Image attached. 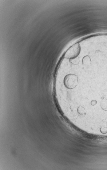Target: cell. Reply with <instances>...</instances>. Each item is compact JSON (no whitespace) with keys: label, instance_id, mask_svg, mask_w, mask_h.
<instances>
[{"label":"cell","instance_id":"cell-1","mask_svg":"<svg viewBox=\"0 0 107 170\" xmlns=\"http://www.w3.org/2000/svg\"><path fill=\"white\" fill-rule=\"evenodd\" d=\"M63 83L66 88L69 89H73L78 84V76L73 74L67 75L63 79Z\"/></svg>","mask_w":107,"mask_h":170},{"label":"cell","instance_id":"cell-4","mask_svg":"<svg viewBox=\"0 0 107 170\" xmlns=\"http://www.w3.org/2000/svg\"><path fill=\"white\" fill-rule=\"evenodd\" d=\"M69 61L71 63V64L76 65L79 64L80 62V59L78 57H77L76 58L70 59Z\"/></svg>","mask_w":107,"mask_h":170},{"label":"cell","instance_id":"cell-3","mask_svg":"<svg viewBox=\"0 0 107 170\" xmlns=\"http://www.w3.org/2000/svg\"><path fill=\"white\" fill-rule=\"evenodd\" d=\"M82 63L83 65H89L91 63V59L88 55H86L82 59Z\"/></svg>","mask_w":107,"mask_h":170},{"label":"cell","instance_id":"cell-2","mask_svg":"<svg viewBox=\"0 0 107 170\" xmlns=\"http://www.w3.org/2000/svg\"><path fill=\"white\" fill-rule=\"evenodd\" d=\"M81 51L79 43H76L70 47L65 53L64 58L68 59H74L78 57Z\"/></svg>","mask_w":107,"mask_h":170}]
</instances>
